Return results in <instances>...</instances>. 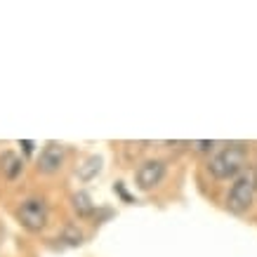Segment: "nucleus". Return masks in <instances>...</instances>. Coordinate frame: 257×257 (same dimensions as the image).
Segmentation results:
<instances>
[{
	"mask_svg": "<svg viewBox=\"0 0 257 257\" xmlns=\"http://www.w3.org/2000/svg\"><path fill=\"white\" fill-rule=\"evenodd\" d=\"M99 170H101V158L99 156H90L83 165H78L76 175H78L83 182H90V179H94L97 175H99Z\"/></svg>",
	"mask_w": 257,
	"mask_h": 257,
	"instance_id": "obj_8",
	"label": "nucleus"
},
{
	"mask_svg": "<svg viewBox=\"0 0 257 257\" xmlns=\"http://www.w3.org/2000/svg\"><path fill=\"white\" fill-rule=\"evenodd\" d=\"M19 147H24V151L31 156V154H33V147H36V144H33L31 140H24V142H19Z\"/></svg>",
	"mask_w": 257,
	"mask_h": 257,
	"instance_id": "obj_11",
	"label": "nucleus"
},
{
	"mask_svg": "<svg viewBox=\"0 0 257 257\" xmlns=\"http://www.w3.org/2000/svg\"><path fill=\"white\" fill-rule=\"evenodd\" d=\"M64 158H66V147L59 142H47L45 149L40 151L38 170L45 172V175H52L64 165Z\"/></svg>",
	"mask_w": 257,
	"mask_h": 257,
	"instance_id": "obj_5",
	"label": "nucleus"
},
{
	"mask_svg": "<svg viewBox=\"0 0 257 257\" xmlns=\"http://www.w3.org/2000/svg\"><path fill=\"white\" fill-rule=\"evenodd\" d=\"M165 177V163L158 161V158H149L137 168L135 172V182H137V189L140 191H151L156 189Z\"/></svg>",
	"mask_w": 257,
	"mask_h": 257,
	"instance_id": "obj_4",
	"label": "nucleus"
},
{
	"mask_svg": "<svg viewBox=\"0 0 257 257\" xmlns=\"http://www.w3.org/2000/svg\"><path fill=\"white\" fill-rule=\"evenodd\" d=\"M255 189H257V175L255 172H243L234 179L231 184V191L226 196V208L234 215H243L252 208V201H255Z\"/></svg>",
	"mask_w": 257,
	"mask_h": 257,
	"instance_id": "obj_2",
	"label": "nucleus"
},
{
	"mask_svg": "<svg viewBox=\"0 0 257 257\" xmlns=\"http://www.w3.org/2000/svg\"><path fill=\"white\" fill-rule=\"evenodd\" d=\"M191 147H194L196 151H201V154H205V151H210V149L215 147V142H191Z\"/></svg>",
	"mask_w": 257,
	"mask_h": 257,
	"instance_id": "obj_10",
	"label": "nucleus"
},
{
	"mask_svg": "<svg viewBox=\"0 0 257 257\" xmlns=\"http://www.w3.org/2000/svg\"><path fill=\"white\" fill-rule=\"evenodd\" d=\"M245 161H248V151H245L243 144H226L222 151H217L208 161V170L217 179L238 177V175H243Z\"/></svg>",
	"mask_w": 257,
	"mask_h": 257,
	"instance_id": "obj_1",
	"label": "nucleus"
},
{
	"mask_svg": "<svg viewBox=\"0 0 257 257\" xmlns=\"http://www.w3.org/2000/svg\"><path fill=\"white\" fill-rule=\"evenodd\" d=\"M64 241L69 243V245H80L83 243V234H80L78 226H66L64 229Z\"/></svg>",
	"mask_w": 257,
	"mask_h": 257,
	"instance_id": "obj_9",
	"label": "nucleus"
},
{
	"mask_svg": "<svg viewBox=\"0 0 257 257\" xmlns=\"http://www.w3.org/2000/svg\"><path fill=\"white\" fill-rule=\"evenodd\" d=\"M71 205H73V210L78 212V217H90L94 212V203L90 198V194H85V191H76L71 196Z\"/></svg>",
	"mask_w": 257,
	"mask_h": 257,
	"instance_id": "obj_7",
	"label": "nucleus"
},
{
	"mask_svg": "<svg viewBox=\"0 0 257 257\" xmlns=\"http://www.w3.org/2000/svg\"><path fill=\"white\" fill-rule=\"evenodd\" d=\"M17 219L24 229L29 231H40L47 224V205L40 198H29L17 208Z\"/></svg>",
	"mask_w": 257,
	"mask_h": 257,
	"instance_id": "obj_3",
	"label": "nucleus"
},
{
	"mask_svg": "<svg viewBox=\"0 0 257 257\" xmlns=\"http://www.w3.org/2000/svg\"><path fill=\"white\" fill-rule=\"evenodd\" d=\"M0 170H3L5 179L15 182L24 170V161L17 156L15 151H3V156H0Z\"/></svg>",
	"mask_w": 257,
	"mask_h": 257,
	"instance_id": "obj_6",
	"label": "nucleus"
}]
</instances>
